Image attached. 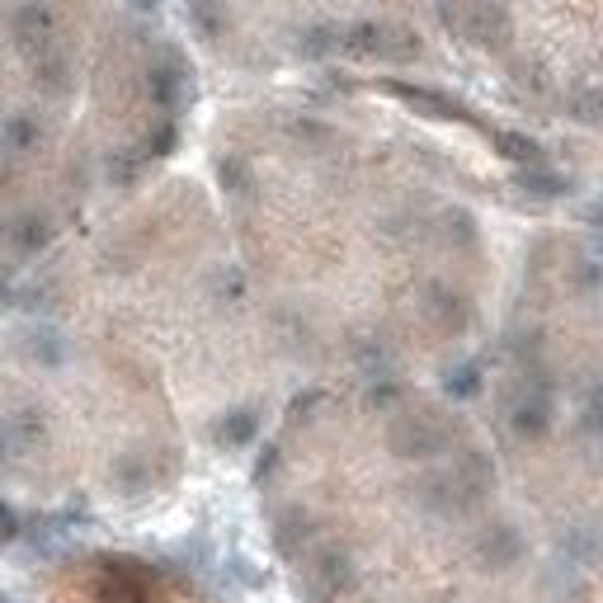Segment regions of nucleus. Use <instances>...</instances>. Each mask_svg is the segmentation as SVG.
<instances>
[{
    "mask_svg": "<svg viewBox=\"0 0 603 603\" xmlns=\"http://www.w3.org/2000/svg\"><path fill=\"white\" fill-rule=\"evenodd\" d=\"M448 476H453V490H457L463 514H467L495 490V457L486 448H467V453H457V463L448 467Z\"/></svg>",
    "mask_w": 603,
    "mask_h": 603,
    "instance_id": "10",
    "label": "nucleus"
},
{
    "mask_svg": "<svg viewBox=\"0 0 603 603\" xmlns=\"http://www.w3.org/2000/svg\"><path fill=\"white\" fill-rule=\"evenodd\" d=\"M528 552V538L519 533V523L509 519H490L486 528H476L472 538V557L482 561V571H509V565H519Z\"/></svg>",
    "mask_w": 603,
    "mask_h": 603,
    "instance_id": "7",
    "label": "nucleus"
},
{
    "mask_svg": "<svg viewBox=\"0 0 603 603\" xmlns=\"http://www.w3.org/2000/svg\"><path fill=\"white\" fill-rule=\"evenodd\" d=\"M10 241H14V251L39 255L43 245L52 241V222L43 218V212H24V218H14V222H10Z\"/></svg>",
    "mask_w": 603,
    "mask_h": 603,
    "instance_id": "17",
    "label": "nucleus"
},
{
    "mask_svg": "<svg viewBox=\"0 0 603 603\" xmlns=\"http://www.w3.org/2000/svg\"><path fill=\"white\" fill-rule=\"evenodd\" d=\"M443 236H448V245H476V222H472V212H463V208L443 212Z\"/></svg>",
    "mask_w": 603,
    "mask_h": 603,
    "instance_id": "28",
    "label": "nucleus"
},
{
    "mask_svg": "<svg viewBox=\"0 0 603 603\" xmlns=\"http://www.w3.org/2000/svg\"><path fill=\"white\" fill-rule=\"evenodd\" d=\"M147 91H151L161 114H180L193 99V71H189L180 47H161V57H156L147 71Z\"/></svg>",
    "mask_w": 603,
    "mask_h": 603,
    "instance_id": "6",
    "label": "nucleus"
},
{
    "mask_svg": "<svg viewBox=\"0 0 603 603\" xmlns=\"http://www.w3.org/2000/svg\"><path fill=\"white\" fill-rule=\"evenodd\" d=\"M52 29H57V14L47 6H14L10 10V33H14V43H20V52L29 62L52 47Z\"/></svg>",
    "mask_w": 603,
    "mask_h": 603,
    "instance_id": "11",
    "label": "nucleus"
},
{
    "mask_svg": "<svg viewBox=\"0 0 603 603\" xmlns=\"http://www.w3.org/2000/svg\"><path fill=\"white\" fill-rule=\"evenodd\" d=\"M443 392L457 396V401H472L476 392H482V363H476V359L448 363V368H443Z\"/></svg>",
    "mask_w": 603,
    "mask_h": 603,
    "instance_id": "19",
    "label": "nucleus"
},
{
    "mask_svg": "<svg viewBox=\"0 0 603 603\" xmlns=\"http://www.w3.org/2000/svg\"><path fill=\"white\" fill-rule=\"evenodd\" d=\"M552 415H557V392H552V378H547V368H523L519 382H514V392L505 401V420L514 438H542L552 430Z\"/></svg>",
    "mask_w": 603,
    "mask_h": 603,
    "instance_id": "2",
    "label": "nucleus"
},
{
    "mask_svg": "<svg viewBox=\"0 0 603 603\" xmlns=\"http://www.w3.org/2000/svg\"><path fill=\"white\" fill-rule=\"evenodd\" d=\"M340 33H345V24H311V29H302V52H307V57H330V52H340Z\"/></svg>",
    "mask_w": 603,
    "mask_h": 603,
    "instance_id": "23",
    "label": "nucleus"
},
{
    "mask_svg": "<svg viewBox=\"0 0 603 603\" xmlns=\"http://www.w3.org/2000/svg\"><path fill=\"white\" fill-rule=\"evenodd\" d=\"M453 438H457V424L448 415L430 411V405L396 411L387 420V448H392L401 463H430V457L453 448Z\"/></svg>",
    "mask_w": 603,
    "mask_h": 603,
    "instance_id": "1",
    "label": "nucleus"
},
{
    "mask_svg": "<svg viewBox=\"0 0 603 603\" xmlns=\"http://www.w3.org/2000/svg\"><path fill=\"white\" fill-rule=\"evenodd\" d=\"M95 603H151V575L141 561H109L95 580Z\"/></svg>",
    "mask_w": 603,
    "mask_h": 603,
    "instance_id": "8",
    "label": "nucleus"
},
{
    "mask_svg": "<svg viewBox=\"0 0 603 603\" xmlns=\"http://www.w3.org/2000/svg\"><path fill=\"white\" fill-rule=\"evenodd\" d=\"M490 141H495V147H500V151L509 156V161H519L523 170H528V166H542V147H538L533 137H523V133H505V128H500V133H495Z\"/></svg>",
    "mask_w": 603,
    "mask_h": 603,
    "instance_id": "22",
    "label": "nucleus"
},
{
    "mask_svg": "<svg viewBox=\"0 0 603 603\" xmlns=\"http://www.w3.org/2000/svg\"><path fill=\"white\" fill-rule=\"evenodd\" d=\"M359 584V561L345 547H316L307 557V571H302V590L311 603H335Z\"/></svg>",
    "mask_w": 603,
    "mask_h": 603,
    "instance_id": "5",
    "label": "nucleus"
},
{
    "mask_svg": "<svg viewBox=\"0 0 603 603\" xmlns=\"http://www.w3.org/2000/svg\"><path fill=\"white\" fill-rule=\"evenodd\" d=\"M29 353H33V363L57 368V363L66 359V345H62V335H57V330H33V345H29Z\"/></svg>",
    "mask_w": 603,
    "mask_h": 603,
    "instance_id": "25",
    "label": "nucleus"
},
{
    "mask_svg": "<svg viewBox=\"0 0 603 603\" xmlns=\"http://www.w3.org/2000/svg\"><path fill=\"white\" fill-rule=\"evenodd\" d=\"M311 538H316V519H311L307 509L288 505V509H283L278 519H274V547H278V552L288 557V561H302V552L311 547Z\"/></svg>",
    "mask_w": 603,
    "mask_h": 603,
    "instance_id": "14",
    "label": "nucleus"
},
{
    "mask_svg": "<svg viewBox=\"0 0 603 603\" xmlns=\"http://www.w3.org/2000/svg\"><path fill=\"white\" fill-rule=\"evenodd\" d=\"M420 311H424V321H430L438 335H448V340L472 326V302L457 288H448V283H424Z\"/></svg>",
    "mask_w": 603,
    "mask_h": 603,
    "instance_id": "9",
    "label": "nucleus"
},
{
    "mask_svg": "<svg viewBox=\"0 0 603 603\" xmlns=\"http://www.w3.org/2000/svg\"><path fill=\"white\" fill-rule=\"evenodd\" d=\"M109 476H114V486H118L123 495H141V490H151V463H147V457H137V453H123Z\"/></svg>",
    "mask_w": 603,
    "mask_h": 603,
    "instance_id": "18",
    "label": "nucleus"
},
{
    "mask_svg": "<svg viewBox=\"0 0 603 603\" xmlns=\"http://www.w3.org/2000/svg\"><path fill=\"white\" fill-rule=\"evenodd\" d=\"M557 557H561V565H571V571H594V565L603 561V528L590 523V519L571 523L557 538Z\"/></svg>",
    "mask_w": 603,
    "mask_h": 603,
    "instance_id": "12",
    "label": "nucleus"
},
{
    "mask_svg": "<svg viewBox=\"0 0 603 603\" xmlns=\"http://www.w3.org/2000/svg\"><path fill=\"white\" fill-rule=\"evenodd\" d=\"M590 222H594V226H603V203H594V208H590Z\"/></svg>",
    "mask_w": 603,
    "mask_h": 603,
    "instance_id": "30",
    "label": "nucleus"
},
{
    "mask_svg": "<svg viewBox=\"0 0 603 603\" xmlns=\"http://www.w3.org/2000/svg\"><path fill=\"white\" fill-rule=\"evenodd\" d=\"M260 434V415L255 411H226L218 424H212V438L222 443V448H245Z\"/></svg>",
    "mask_w": 603,
    "mask_h": 603,
    "instance_id": "16",
    "label": "nucleus"
},
{
    "mask_svg": "<svg viewBox=\"0 0 603 603\" xmlns=\"http://www.w3.org/2000/svg\"><path fill=\"white\" fill-rule=\"evenodd\" d=\"M33 137H39V128H33V118H10L6 123V133H0V156H29V147H33Z\"/></svg>",
    "mask_w": 603,
    "mask_h": 603,
    "instance_id": "24",
    "label": "nucleus"
},
{
    "mask_svg": "<svg viewBox=\"0 0 603 603\" xmlns=\"http://www.w3.org/2000/svg\"><path fill=\"white\" fill-rule=\"evenodd\" d=\"M174 141H180V133H174V123H166V128H156L151 141H147V156H170Z\"/></svg>",
    "mask_w": 603,
    "mask_h": 603,
    "instance_id": "29",
    "label": "nucleus"
},
{
    "mask_svg": "<svg viewBox=\"0 0 603 603\" xmlns=\"http://www.w3.org/2000/svg\"><path fill=\"white\" fill-rule=\"evenodd\" d=\"M438 24L453 29L457 39L476 47H505L514 33V14L505 6H486V0H467V6H438Z\"/></svg>",
    "mask_w": 603,
    "mask_h": 603,
    "instance_id": "4",
    "label": "nucleus"
},
{
    "mask_svg": "<svg viewBox=\"0 0 603 603\" xmlns=\"http://www.w3.org/2000/svg\"><path fill=\"white\" fill-rule=\"evenodd\" d=\"M387 95H396L405 99L411 109L420 114H430V118H472V109L463 99H453V95H443L434 91V85H411V81H387Z\"/></svg>",
    "mask_w": 603,
    "mask_h": 603,
    "instance_id": "13",
    "label": "nucleus"
},
{
    "mask_svg": "<svg viewBox=\"0 0 603 603\" xmlns=\"http://www.w3.org/2000/svg\"><path fill=\"white\" fill-rule=\"evenodd\" d=\"M33 81H39L47 95H66L71 91V62H66V52L57 43L33 57Z\"/></svg>",
    "mask_w": 603,
    "mask_h": 603,
    "instance_id": "15",
    "label": "nucleus"
},
{
    "mask_svg": "<svg viewBox=\"0 0 603 603\" xmlns=\"http://www.w3.org/2000/svg\"><path fill=\"white\" fill-rule=\"evenodd\" d=\"M218 174H222V189L232 193V199H255V170L241 161V156H226L218 161Z\"/></svg>",
    "mask_w": 603,
    "mask_h": 603,
    "instance_id": "21",
    "label": "nucleus"
},
{
    "mask_svg": "<svg viewBox=\"0 0 603 603\" xmlns=\"http://www.w3.org/2000/svg\"><path fill=\"white\" fill-rule=\"evenodd\" d=\"M340 52L372 57V62H415L420 39L405 24H392V20H359V24H345Z\"/></svg>",
    "mask_w": 603,
    "mask_h": 603,
    "instance_id": "3",
    "label": "nucleus"
},
{
    "mask_svg": "<svg viewBox=\"0 0 603 603\" xmlns=\"http://www.w3.org/2000/svg\"><path fill=\"white\" fill-rule=\"evenodd\" d=\"M580 430L590 438H603V382H594L584 392V405H580Z\"/></svg>",
    "mask_w": 603,
    "mask_h": 603,
    "instance_id": "27",
    "label": "nucleus"
},
{
    "mask_svg": "<svg viewBox=\"0 0 603 603\" xmlns=\"http://www.w3.org/2000/svg\"><path fill=\"white\" fill-rule=\"evenodd\" d=\"M571 114L580 123H603V85H580L571 95Z\"/></svg>",
    "mask_w": 603,
    "mask_h": 603,
    "instance_id": "26",
    "label": "nucleus"
},
{
    "mask_svg": "<svg viewBox=\"0 0 603 603\" xmlns=\"http://www.w3.org/2000/svg\"><path fill=\"white\" fill-rule=\"evenodd\" d=\"M519 189L533 193V199H561V193H571V180L547 166H528V170H519Z\"/></svg>",
    "mask_w": 603,
    "mask_h": 603,
    "instance_id": "20",
    "label": "nucleus"
}]
</instances>
